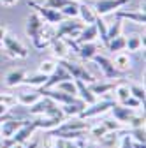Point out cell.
<instances>
[{"instance_id":"6da1fadb","label":"cell","mask_w":146,"mask_h":148,"mask_svg":"<svg viewBox=\"0 0 146 148\" xmlns=\"http://www.w3.org/2000/svg\"><path fill=\"white\" fill-rule=\"evenodd\" d=\"M44 27H46V21L42 20V18H41L37 12H30V14H28L25 32H27V35L32 39L33 46L39 48V49L46 48L44 42H42V30H44Z\"/></svg>"},{"instance_id":"7a4b0ae2","label":"cell","mask_w":146,"mask_h":148,"mask_svg":"<svg viewBox=\"0 0 146 148\" xmlns=\"http://www.w3.org/2000/svg\"><path fill=\"white\" fill-rule=\"evenodd\" d=\"M28 113L30 115H44V116H58V118L65 116L62 113V109L55 104V101L49 99V97L39 99L37 102H33L32 106H28Z\"/></svg>"},{"instance_id":"3957f363","label":"cell","mask_w":146,"mask_h":148,"mask_svg":"<svg viewBox=\"0 0 146 148\" xmlns=\"http://www.w3.org/2000/svg\"><path fill=\"white\" fill-rule=\"evenodd\" d=\"M86 23H83L81 20H76V18H63V20L58 23L57 30H55V37H58V39H62V37H76L83 27Z\"/></svg>"},{"instance_id":"277c9868","label":"cell","mask_w":146,"mask_h":148,"mask_svg":"<svg viewBox=\"0 0 146 148\" xmlns=\"http://www.w3.org/2000/svg\"><path fill=\"white\" fill-rule=\"evenodd\" d=\"M129 4V0H93V12L97 16H106L109 12H115Z\"/></svg>"},{"instance_id":"5b68a950","label":"cell","mask_w":146,"mask_h":148,"mask_svg":"<svg viewBox=\"0 0 146 148\" xmlns=\"http://www.w3.org/2000/svg\"><path fill=\"white\" fill-rule=\"evenodd\" d=\"M58 62L69 71V74L72 76V79H81V81H85V83H93V81H95V78H93L83 65L74 64V62H69L67 58H65V60H58Z\"/></svg>"},{"instance_id":"8992f818","label":"cell","mask_w":146,"mask_h":148,"mask_svg":"<svg viewBox=\"0 0 146 148\" xmlns=\"http://www.w3.org/2000/svg\"><path fill=\"white\" fill-rule=\"evenodd\" d=\"M30 7H33L35 12H37L48 25H58L63 20V14L60 11H57V9H51V7H46V5H39L35 2H30Z\"/></svg>"},{"instance_id":"52a82bcc","label":"cell","mask_w":146,"mask_h":148,"mask_svg":"<svg viewBox=\"0 0 146 148\" xmlns=\"http://www.w3.org/2000/svg\"><path fill=\"white\" fill-rule=\"evenodd\" d=\"M2 46L5 48V51L11 55V57H16V58H27L28 57V51L27 48L16 39L12 35H4V41H2Z\"/></svg>"},{"instance_id":"ba28073f","label":"cell","mask_w":146,"mask_h":148,"mask_svg":"<svg viewBox=\"0 0 146 148\" xmlns=\"http://www.w3.org/2000/svg\"><path fill=\"white\" fill-rule=\"evenodd\" d=\"M99 67H100V71L104 72V76L107 78V79H115V78H120L121 76V72L118 71V67L113 64V60H109L107 57H104V55H93V58H92Z\"/></svg>"},{"instance_id":"9c48e42d","label":"cell","mask_w":146,"mask_h":148,"mask_svg":"<svg viewBox=\"0 0 146 148\" xmlns=\"http://www.w3.org/2000/svg\"><path fill=\"white\" fill-rule=\"evenodd\" d=\"M65 79H72V76L69 74V71L58 62L57 65H55V69H53V72L48 76V79H46V83L41 86V88H51V86H55L57 83H60V81H65Z\"/></svg>"},{"instance_id":"30bf717a","label":"cell","mask_w":146,"mask_h":148,"mask_svg":"<svg viewBox=\"0 0 146 148\" xmlns=\"http://www.w3.org/2000/svg\"><path fill=\"white\" fill-rule=\"evenodd\" d=\"M115 102H111V101H102V102H93V104H88L90 108H85L81 113H79V118H92V116H97V115H100V113H104V111H107V109H111V106H113Z\"/></svg>"},{"instance_id":"8fae6325","label":"cell","mask_w":146,"mask_h":148,"mask_svg":"<svg viewBox=\"0 0 146 148\" xmlns=\"http://www.w3.org/2000/svg\"><path fill=\"white\" fill-rule=\"evenodd\" d=\"M90 125L85 122V118H72L69 122H60L57 127H55V131L51 132H63V131H88Z\"/></svg>"},{"instance_id":"7c38bea8","label":"cell","mask_w":146,"mask_h":148,"mask_svg":"<svg viewBox=\"0 0 146 148\" xmlns=\"http://www.w3.org/2000/svg\"><path fill=\"white\" fill-rule=\"evenodd\" d=\"M25 122L27 120H23V118H14V116L12 118H7L4 122H0V138H11Z\"/></svg>"},{"instance_id":"4fadbf2b","label":"cell","mask_w":146,"mask_h":148,"mask_svg":"<svg viewBox=\"0 0 146 148\" xmlns=\"http://www.w3.org/2000/svg\"><path fill=\"white\" fill-rule=\"evenodd\" d=\"M99 37V34H97V27H95V23H90V25H85L83 27V30L76 35V44H83V42H93L95 39Z\"/></svg>"},{"instance_id":"5bb4252c","label":"cell","mask_w":146,"mask_h":148,"mask_svg":"<svg viewBox=\"0 0 146 148\" xmlns=\"http://www.w3.org/2000/svg\"><path fill=\"white\" fill-rule=\"evenodd\" d=\"M111 113L120 123H129V120L134 116V109L127 108V106H121V104H113L111 106Z\"/></svg>"},{"instance_id":"9a60e30c","label":"cell","mask_w":146,"mask_h":148,"mask_svg":"<svg viewBox=\"0 0 146 148\" xmlns=\"http://www.w3.org/2000/svg\"><path fill=\"white\" fill-rule=\"evenodd\" d=\"M115 16L118 20H130L134 23H139V25H144L146 21V14L143 11H123V9H118L115 11Z\"/></svg>"},{"instance_id":"2e32d148","label":"cell","mask_w":146,"mask_h":148,"mask_svg":"<svg viewBox=\"0 0 146 148\" xmlns=\"http://www.w3.org/2000/svg\"><path fill=\"white\" fill-rule=\"evenodd\" d=\"M74 83H76V88H78V95H79V99L88 106V104H93L95 101H97V95H93L92 92H90V88L85 85V81H81V79H74Z\"/></svg>"},{"instance_id":"e0dca14e","label":"cell","mask_w":146,"mask_h":148,"mask_svg":"<svg viewBox=\"0 0 146 148\" xmlns=\"http://www.w3.org/2000/svg\"><path fill=\"white\" fill-rule=\"evenodd\" d=\"M27 78V72L23 69H12L5 74V85L7 86H16V85H21L23 79Z\"/></svg>"},{"instance_id":"ac0fdd59","label":"cell","mask_w":146,"mask_h":148,"mask_svg":"<svg viewBox=\"0 0 146 148\" xmlns=\"http://www.w3.org/2000/svg\"><path fill=\"white\" fill-rule=\"evenodd\" d=\"M97 49L99 48L93 42H83V44H79L76 48V53L79 55V58H83V60H92L93 55H97Z\"/></svg>"},{"instance_id":"d6986e66","label":"cell","mask_w":146,"mask_h":148,"mask_svg":"<svg viewBox=\"0 0 146 148\" xmlns=\"http://www.w3.org/2000/svg\"><path fill=\"white\" fill-rule=\"evenodd\" d=\"M51 44V49H53V55L55 57H58V60H65L67 58V53H69V48L65 44V41L58 39V37H55V39L49 42Z\"/></svg>"},{"instance_id":"ffe728a7","label":"cell","mask_w":146,"mask_h":148,"mask_svg":"<svg viewBox=\"0 0 146 148\" xmlns=\"http://www.w3.org/2000/svg\"><path fill=\"white\" fill-rule=\"evenodd\" d=\"M78 16H81V21L83 23H93L95 21V18H97V14L93 12V9L90 7L88 4H79V14Z\"/></svg>"},{"instance_id":"44dd1931","label":"cell","mask_w":146,"mask_h":148,"mask_svg":"<svg viewBox=\"0 0 146 148\" xmlns=\"http://www.w3.org/2000/svg\"><path fill=\"white\" fill-rule=\"evenodd\" d=\"M63 118H58V116H46V118H35V125L37 129H55Z\"/></svg>"},{"instance_id":"7402d4cb","label":"cell","mask_w":146,"mask_h":148,"mask_svg":"<svg viewBox=\"0 0 146 148\" xmlns=\"http://www.w3.org/2000/svg\"><path fill=\"white\" fill-rule=\"evenodd\" d=\"M41 99V94H39V92H30V94H28V92H21V94L20 95H18V102H20L21 106H32L33 102H37Z\"/></svg>"},{"instance_id":"603a6c76","label":"cell","mask_w":146,"mask_h":148,"mask_svg":"<svg viewBox=\"0 0 146 148\" xmlns=\"http://www.w3.org/2000/svg\"><path fill=\"white\" fill-rule=\"evenodd\" d=\"M88 131H63V132H51L49 136H55L58 139H81L83 136H86Z\"/></svg>"},{"instance_id":"cb8c5ba5","label":"cell","mask_w":146,"mask_h":148,"mask_svg":"<svg viewBox=\"0 0 146 148\" xmlns=\"http://www.w3.org/2000/svg\"><path fill=\"white\" fill-rule=\"evenodd\" d=\"M60 12L63 14V18H78L79 14V4H78V0H70V2L60 9Z\"/></svg>"},{"instance_id":"d4e9b609","label":"cell","mask_w":146,"mask_h":148,"mask_svg":"<svg viewBox=\"0 0 146 148\" xmlns=\"http://www.w3.org/2000/svg\"><path fill=\"white\" fill-rule=\"evenodd\" d=\"M57 90H62L65 94H70V95H78V88H76V83L74 79H65V81H60L55 85Z\"/></svg>"},{"instance_id":"484cf974","label":"cell","mask_w":146,"mask_h":148,"mask_svg":"<svg viewBox=\"0 0 146 148\" xmlns=\"http://www.w3.org/2000/svg\"><path fill=\"white\" fill-rule=\"evenodd\" d=\"M107 49L109 51H121V49H125V37L123 35H116V37H113V39H109L107 41Z\"/></svg>"},{"instance_id":"4316f807","label":"cell","mask_w":146,"mask_h":148,"mask_svg":"<svg viewBox=\"0 0 146 148\" xmlns=\"http://www.w3.org/2000/svg\"><path fill=\"white\" fill-rule=\"evenodd\" d=\"M143 44H144V39H141L139 35H130V37H125V48L129 49V51H137Z\"/></svg>"},{"instance_id":"83f0119b","label":"cell","mask_w":146,"mask_h":148,"mask_svg":"<svg viewBox=\"0 0 146 148\" xmlns=\"http://www.w3.org/2000/svg\"><path fill=\"white\" fill-rule=\"evenodd\" d=\"M85 108H86V104H85V102H81V104H63L62 113H63V115H67V116H74V115H79Z\"/></svg>"},{"instance_id":"f1b7e54d","label":"cell","mask_w":146,"mask_h":148,"mask_svg":"<svg viewBox=\"0 0 146 148\" xmlns=\"http://www.w3.org/2000/svg\"><path fill=\"white\" fill-rule=\"evenodd\" d=\"M115 88L113 83H97V85H92L90 86V92H92L93 95H102V94H107V92H111Z\"/></svg>"},{"instance_id":"f546056e","label":"cell","mask_w":146,"mask_h":148,"mask_svg":"<svg viewBox=\"0 0 146 148\" xmlns=\"http://www.w3.org/2000/svg\"><path fill=\"white\" fill-rule=\"evenodd\" d=\"M93 23H95V27H97V34H99V37H100V41H102L104 44H107V37H106L107 27H106V23H104V20H102V16H97Z\"/></svg>"},{"instance_id":"4dcf8cb0","label":"cell","mask_w":146,"mask_h":148,"mask_svg":"<svg viewBox=\"0 0 146 148\" xmlns=\"http://www.w3.org/2000/svg\"><path fill=\"white\" fill-rule=\"evenodd\" d=\"M46 79H48L46 74L37 72L35 76H28V78H25V79H23V83H25V85H39V86H42V85L46 83Z\"/></svg>"},{"instance_id":"1f68e13d","label":"cell","mask_w":146,"mask_h":148,"mask_svg":"<svg viewBox=\"0 0 146 148\" xmlns=\"http://www.w3.org/2000/svg\"><path fill=\"white\" fill-rule=\"evenodd\" d=\"M116 67L120 69H129L130 67V60H129V55H125V53H118L116 57H115V62H113Z\"/></svg>"},{"instance_id":"d6a6232c","label":"cell","mask_w":146,"mask_h":148,"mask_svg":"<svg viewBox=\"0 0 146 148\" xmlns=\"http://www.w3.org/2000/svg\"><path fill=\"white\" fill-rule=\"evenodd\" d=\"M121 28H123L121 20H116V23H115L111 28H107V34H106L107 41H109V39H113V37H116V35H121Z\"/></svg>"},{"instance_id":"836d02e7","label":"cell","mask_w":146,"mask_h":148,"mask_svg":"<svg viewBox=\"0 0 146 148\" xmlns=\"http://www.w3.org/2000/svg\"><path fill=\"white\" fill-rule=\"evenodd\" d=\"M113 90L116 92V97L120 99V102H121V101H125L127 97L130 95V90H129V85H116V86H115Z\"/></svg>"},{"instance_id":"e575fe53","label":"cell","mask_w":146,"mask_h":148,"mask_svg":"<svg viewBox=\"0 0 146 148\" xmlns=\"http://www.w3.org/2000/svg\"><path fill=\"white\" fill-rule=\"evenodd\" d=\"M129 90H130V95L132 97H136L137 101H141V102H144V88H141L139 85H130L129 86Z\"/></svg>"},{"instance_id":"d590c367","label":"cell","mask_w":146,"mask_h":148,"mask_svg":"<svg viewBox=\"0 0 146 148\" xmlns=\"http://www.w3.org/2000/svg\"><path fill=\"white\" fill-rule=\"evenodd\" d=\"M130 138H134V141H139V143H146L144 127H134L132 131H130Z\"/></svg>"},{"instance_id":"8d00e7d4","label":"cell","mask_w":146,"mask_h":148,"mask_svg":"<svg viewBox=\"0 0 146 148\" xmlns=\"http://www.w3.org/2000/svg\"><path fill=\"white\" fill-rule=\"evenodd\" d=\"M116 138H118V136H116V132H115V131H111V132H109L107 136L104 134V136L100 138V143H102L106 148H111V146L116 143Z\"/></svg>"},{"instance_id":"74e56055","label":"cell","mask_w":146,"mask_h":148,"mask_svg":"<svg viewBox=\"0 0 146 148\" xmlns=\"http://www.w3.org/2000/svg\"><path fill=\"white\" fill-rule=\"evenodd\" d=\"M55 62H51V60H44V62H41V65H39V72L41 74H46V76H49V74L53 72V69H55Z\"/></svg>"},{"instance_id":"f35d334b","label":"cell","mask_w":146,"mask_h":148,"mask_svg":"<svg viewBox=\"0 0 146 148\" xmlns=\"http://www.w3.org/2000/svg\"><path fill=\"white\" fill-rule=\"evenodd\" d=\"M88 131H90V134H92L93 138H97V139H100L104 134H107L109 131H107V129H106V125L102 123V125H97V127H93V129H88Z\"/></svg>"},{"instance_id":"ab89813d","label":"cell","mask_w":146,"mask_h":148,"mask_svg":"<svg viewBox=\"0 0 146 148\" xmlns=\"http://www.w3.org/2000/svg\"><path fill=\"white\" fill-rule=\"evenodd\" d=\"M70 0H46V7H51V9H57L60 11L62 7H65Z\"/></svg>"},{"instance_id":"60d3db41","label":"cell","mask_w":146,"mask_h":148,"mask_svg":"<svg viewBox=\"0 0 146 148\" xmlns=\"http://www.w3.org/2000/svg\"><path fill=\"white\" fill-rule=\"evenodd\" d=\"M120 104H121V106H127V108H132V109H134V108H139V104H141V101H137L136 97H132V95H129V97H127L125 101H121Z\"/></svg>"},{"instance_id":"b9f144b4","label":"cell","mask_w":146,"mask_h":148,"mask_svg":"<svg viewBox=\"0 0 146 148\" xmlns=\"http://www.w3.org/2000/svg\"><path fill=\"white\" fill-rule=\"evenodd\" d=\"M18 102V99L16 97H12V95H0V104H4V106H7V108H11V106H14Z\"/></svg>"},{"instance_id":"7bdbcfd3","label":"cell","mask_w":146,"mask_h":148,"mask_svg":"<svg viewBox=\"0 0 146 148\" xmlns=\"http://www.w3.org/2000/svg\"><path fill=\"white\" fill-rule=\"evenodd\" d=\"M104 125H106L107 131H118V129L121 127V123L118 120L116 122H113V120H104Z\"/></svg>"},{"instance_id":"ee69618b","label":"cell","mask_w":146,"mask_h":148,"mask_svg":"<svg viewBox=\"0 0 146 148\" xmlns=\"http://www.w3.org/2000/svg\"><path fill=\"white\" fill-rule=\"evenodd\" d=\"M129 123L132 127H144V116H132L129 120Z\"/></svg>"},{"instance_id":"f6af8a7d","label":"cell","mask_w":146,"mask_h":148,"mask_svg":"<svg viewBox=\"0 0 146 148\" xmlns=\"http://www.w3.org/2000/svg\"><path fill=\"white\" fill-rule=\"evenodd\" d=\"M121 148H134V146H132V138H130V136H125V138L121 139Z\"/></svg>"},{"instance_id":"bcb514c9","label":"cell","mask_w":146,"mask_h":148,"mask_svg":"<svg viewBox=\"0 0 146 148\" xmlns=\"http://www.w3.org/2000/svg\"><path fill=\"white\" fill-rule=\"evenodd\" d=\"M11 148H37V141H33V143H30L28 146H23V143H18V145H12Z\"/></svg>"},{"instance_id":"7dc6e473","label":"cell","mask_w":146,"mask_h":148,"mask_svg":"<svg viewBox=\"0 0 146 148\" xmlns=\"http://www.w3.org/2000/svg\"><path fill=\"white\" fill-rule=\"evenodd\" d=\"M63 148H79V145L72 143L70 139H63Z\"/></svg>"},{"instance_id":"c3c4849f","label":"cell","mask_w":146,"mask_h":148,"mask_svg":"<svg viewBox=\"0 0 146 148\" xmlns=\"http://www.w3.org/2000/svg\"><path fill=\"white\" fill-rule=\"evenodd\" d=\"M18 2V0H0V4L2 5H14Z\"/></svg>"},{"instance_id":"681fc988","label":"cell","mask_w":146,"mask_h":148,"mask_svg":"<svg viewBox=\"0 0 146 148\" xmlns=\"http://www.w3.org/2000/svg\"><path fill=\"white\" fill-rule=\"evenodd\" d=\"M134 148H146V143H139V141H132Z\"/></svg>"},{"instance_id":"f907efd6","label":"cell","mask_w":146,"mask_h":148,"mask_svg":"<svg viewBox=\"0 0 146 148\" xmlns=\"http://www.w3.org/2000/svg\"><path fill=\"white\" fill-rule=\"evenodd\" d=\"M4 35H5V28L0 27V48H2V41H4Z\"/></svg>"},{"instance_id":"816d5d0a","label":"cell","mask_w":146,"mask_h":148,"mask_svg":"<svg viewBox=\"0 0 146 148\" xmlns=\"http://www.w3.org/2000/svg\"><path fill=\"white\" fill-rule=\"evenodd\" d=\"M53 148H63V139H58V138H57V143H55Z\"/></svg>"},{"instance_id":"f5cc1de1","label":"cell","mask_w":146,"mask_h":148,"mask_svg":"<svg viewBox=\"0 0 146 148\" xmlns=\"http://www.w3.org/2000/svg\"><path fill=\"white\" fill-rule=\"evenodd\" d=\"M7 109H9L7 106H4V104H0V116H2V115L5 113V111H7Z\"/></svg>"},{"instance_id":"db71d44e","label":"cell","mask_w":146,"mask_h":148,"mask_svg":"<svg viewBox=\"0 0 146 148\" xmlns=\"http://www.w3.org/2000/svg\"><path fill=\"white\" fill-rule=\"evenodd\" d=\"M78 145H79V148H86V143H85V141H83V139H81V141H79V143H78Z\"/></svg>"}]
</instances>
